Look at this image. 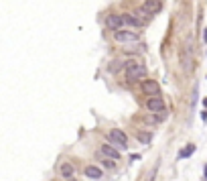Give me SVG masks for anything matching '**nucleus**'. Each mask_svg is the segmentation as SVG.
Segmentation results:
<instances>
[{"label":"nucleus","mask_w":207,"mask_h":181,"mask_svg":"<svg viewBox=\"0 0 207 181\" xmlns=\"http://www.w3.org/2000/svg\"><path fill=\"white\" fill-rule=\"evenodd\" d=\"M124 75L128 82H138V79L146 78V65L142 61H130L124 67Z\"/></svg>","instance_id":"nucleus-1"},{"label":"nucleus","mask_w":207,"mask_h":181,"mask_svg":"<svg viewBox=\"0 0 207 181\" xmlns=\"http://www.w3.org/2000/svg\"><path fill=\"white\" fill-rule=\"evenodd\" d=\"M114 41L120 45H132V43H138L140 41V33L138 31H132V29H118L114 31Z\"/></svg>","instance_id":"nucleus-2"},{"label":"nucleus","mask_w":207,"mask_h":181,"mask_svg":"<svg viewBox=\"0 0 207 181\" xmlns=\"http://www.w3.org/2000/svg\"><path fill=\"white\" fill-rule=\"evenodd\" d=\"M144 106H146V110H148L150 114H160V112H164V100L160 98V96H148L146 98V102H144Z\"/></svg>","instance_id":"nucleus-3"},{"label":"nucleus","mask_w":207,"mask_h":181,"mask_svg":"<svg viewBox=\"0 0 207 181\" xmlns=\"http://www.w3.org/2000/svg\"><path fill=\"white\" fill-rule=\"evenodd\" d=\"M110 141H112V145L118 147V149L128 147V134H126L124 130H120V128H112L110 130Z\"/></svg>","instance_id":"nucleus-4"},{"label":"nucleus","mask_w":207,"mask_h":181,"mask_svg":"<svg viewBox=\"0 0 207 181\" xmlns=\"http://www.w3.org/2000/svg\"><path fill=\"white\" fill-rule=\"evenodd\" d=\"M100 155L106 157V159H114V161L120 159V151H118L112 142H101L100 145Z\"/></svg>","instance_id":"nucleus-5"},{"label":"nucleus","mask_w":207,"mask_h":181,"mask_svg":"<svg viewBox=\"0 0 207 181\" xmlns=\"http://www.w3.org/2000/svg\"><path fill=\"white\" fill-rule=\"evenodd\" d=\"M59 177L61 179H65V181H73V177H75V167L71 165L69 161H63V163H59Z\"/></svg>","instance_id":"nucleus-6"},{"label":"nucleus","mask_w":207,"mask_h":181,"mask_svg":"<svg viewBox=\"0 0 207 181\" xmlns=\"http://www.w3.org/2000/svg\"><path fill=\"white\" fill-rule=\"evenodd\" d=\"M124 16L122 15H116V12H112V15L106 16V27L110 31H118V29H124Z\"/></svg>","instance_id":"nucleus-7"},{"label":"nucleus","mask_w":207,"mask_h":181,"mask_svg":"<svg viewBox=\"0 0 207 181\" xmlns=\"http://www.w3.org/2000/svg\"><path fill=\"white\" fill-rule=\"evenodd\" d=\"M140 88H142V94H148V96H159L160 94V83L154 82V79H144Z\"/></svg>","instance_id":"nucleus-8"},{"label":"nucleus","mask_w":207,"mask_h":181,"mask_svg":"<svg viewBox=\"0 0 207 181\" xmlns=\"http://www.w3.org/2000/svg\"><path fill=\"white\" fill-rule=\"evenodd\" d=\"M124 16V23L128 27H134V29H140V27H144V23H142V19H140L136 12H128V15H122Z\"/></svg>","instance_id":"nucleus-9"},{"label":"nucleus","mask_w":207,"mask_h":181,"mask_svg":"<svg viewBox=\"0 0 207 181\" xmlns=\"http://www.w3.org/2000/svg\"><path fill=\"white\" fill-rule=\"evenodd\" d=\"M142 6H144L150 15L154 16V15H159L160 10H163V0H144V4H142Z\"/></svg>","instance_id":"nucleus-10"},{"label":"nucleus","mask_w":207,"mask_h":181,"mask_svg":"<svg viewBox=\"0 0 207 181\" xmlns=\"http://www.w3.org/2000/svg\"><path fill=\"white\" fill-rule=\"evenodd\" d=\"M83 175L89 177V179H101V175H104V173H101V169L97 165H87L85 169H83Z\"/></svg>","instance_id":"nucleus-11"},{"label":"nucleus","mask_w":207,"mask_h":181,"mask_svg":"<svg viewBox=\"0 0 207 181\" xmlns=\"http://www.w3.org/2000/svg\"><path fill=\"white\" fill-rule=\"evenodd\" d=\"M134 12H136V15L140 16V19H142V23H144V25H146V23H148L150 19H152V15H150V12H148V10L144 8V6H142V8H138V10H134Z\"/></svg>","instance_id":"nucleus-12"},{"label":"nucleus","mask_w":207,"mask_h":181,"mask_svg":"<svg viewBox=\"0 0 207 181\" xmlns=\"http://www.w3.org/2000/svg\"><path fill=\"white\" fill-rule=\"evenodd\" d=\"M193 153H195V145L191 142V145H187V147H185L183 151L179 153V159H187V157H189V155H193Z\"/></svg>","instance_id":"nucleus-13"},{"label":"nucleus","mask_w":207,"mask_h":181,"mask_svg":"<svg viewBox=\"0 0 207 181\" xmlns=\"http://www.w3.org/2000/svg\"><path fill=\"white\" fill-rule=\"evenodd\" d=\"M136 138H138V142L146 145V142L152 141V134H150V132H138V134H136Z\"/></svg>","instance_id":"nucleus-14"},{"label":"nucleus","mask_w":207,"mask_h":181,"mask_svg":"<svg viewBox=\"0 0 207 181\" xmlns=\"http://www.w3.org/2000/svg\"><path fill=\"white\" fill-rule=\"evenodd\" d=\"M189 61H191V55H189V45L185 47V53H183V69L189 71Z\"/></svg>","instance_id":"nucleus-15"},{"label":"nucleus","mask_w":207,"mask_h":181,"mask_svg":"<svg viewBox=\"0 0 207 181\" xmlns=\"http://www.w3.org/2000/svg\"><path fill=\"white\" fill-rule=\"evenodd\" d=\"M101 165H104V167H108V169H114V165H116V163H114V159H112V161H101Z\"/></svg>","instance_id":"nucleus-16"},{"label":"nucleus","mask_w":207,"mask_h":181,"mask_svg":"<svg viewBox=\"0 0 207 181\" xmlns=\"http://www.w3.org/2000/svg\"><path fill=\"white\" fill-rule=\"evenodd\" d=\"M154 173H156V171H152V173H150V175H148V179H146V181H154Z\"/></svg>","instance_id":"nucleus-17"},{"label":"nucleus","mask_w":207,"mask_h":181,"mask_svg":"<svg viewBox=\"0 0 207 181\" xmlns=\"http://www.w3.org/2000/svg\"><path fill=\"white\" fill-rule=\"evenodd\" d=\"M205 179H207V167H205Z\"/></svg>","instance_id":"nucleus-18"}]
</instances>
